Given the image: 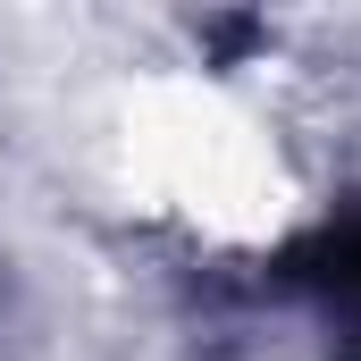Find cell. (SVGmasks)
<instances>
[{"instance_id": "1", "label": "cell", "mask_w": 361, "mask_h": 361, "mask_svg": "<svg viewBox=\"0 0 361 361\" xmlns=\"http://www.w3.org/2000/svg\"><path fill=\"white\" fill-rule=\"evenodd\" d=\"M294 277L319 286L336 311H353V328H361V219H336L328 235H311V244L294 252ZM353 345H361V336H353Z\"/></svg>"}]
</instances>
